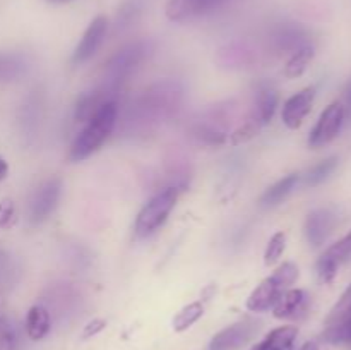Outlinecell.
I'll return each instance as SVG.
<instances>
[{"label":"cell","instance_id":"obj_33","mask_svg":"<svg viewBox=\"0 0 351 350\" xmlns=\"http://www.w3.org/2000/svg\"><path fill=\"white\" fill-rule=\"evenodd\" d=\"M48 2H53V3H62V2H71V0H48Z\"/></svg>","mask_w":351,"mask_h":350},{"label":"cell","instance_id":"obj_21","mask_svg":"<svg viewBox=\"0 0 351 350\" xmlns=\"http://www.w3.org/2000/svg\"><path fill=\"white\" fill-rule=\"evenodd\" d=\"M202 314H204V304L199 301L191 302V304L184 305V307L175 314L171 325H173L175 331L182 333L185 331V329L191 328V326H194L195 323L202 318Z\"/></svg>","mask_w":351,"mask_h":350},{"label":"cell","instance_id":"obj_3","mask_svg":"<svg viewBox=\"0 0 351 350\" xmlns=\"http://www.w3.org/2000/svg\"><path fill=\"white\" fill-rule=\"evenodd\" d=\"M147 50H149V47L146 43H132L117 51L105 64L106 91H112V89L119 88L120 82L125 81V78H129L134 69L144 60Z\"/></svg>","mask_w":351,"mask_h":350},{"label":"cell","instance_id":"obj_7","mask_svg":"<svg viewBox=\"0 0 351 350\" xmlns=\"http://www.w3.org/2000/svg\"><path fill=\"white\" fill-rule=\"evenodd\" d=\"M351 261V232L346 233L345 237L329 246L321 257L317 259L315 270H317L319 278L324 283H331L335 281L336 275H338L339 268Z\"/></svg>","mask_w":351,"mask_h":350},{"label":"cell","instance_id":"obj_29","mask_svg":"<svg viewBox=\"0 0 351 350\" xmlns=\"http://www.w3.org/2000/svg\"><path fill=\"white\" fill-rule=\"evenodd\" d=\"M105 328H106V321L103 318L91 319V321L84 326V329H82V335H81L82 340L93 338V336H96L98 333H101Z\"/></svg>","mask_w":351,"mask_h":350},{"label":"cell","instance_id":"obj_5","mask_svg":"<svg viewBox=\"0 0 351 350\" xmlns=\"http://www.w3.org/2000/svg\"><path fill=\"white\" fill-rule=\"evenodd\" d=\"M261 323L256 319H242L216 333L208 350H242L259 333Z\"/></svg>","mask_w":351,"mask_h":350},{"label":"cell","instance_id":"obj_26","mask_svg":"<svg viewBox=\"0 0 351 350\" xmlns=\"http://www.w3.org/2000/svg\"><path fill=\"white\" fill-rule=\"evenodd\" d=\"M322 338L329 343H351V318L339 325L328 326L322 333Z\"/></svg>","mask_w":351,"mask_h":350},{"label":"cell","instance_id":"obj_17","mask_svg":"<svg viewBox=\"0 0 351 350\" xmlns=\"http://www.w3.org/2000/svg\"><path fill=\"white\" fill-rule=\"evenodd\" d=\"M51 328L50 312L43 305H33L26 316V333L33 342L43 340Z\"/></svg>","mask_w":351,"mask_h":350},{"label":"cell","instance_id":"obj_30","mask_svg":"<svg viewBox=\"0 0 351 350\" xmlns=\"http://www.w3.org/2000/svg\"><path fill=\"white\" fill-rule=\"evenodd\" d=\"M343 108H345V119L351 120V81L348 82L345 89V102L341 103Z\"/></svg>","mask_w":351,"mask_h":350},{"label":"cell","instance_id":"obj_32","mask_svg":"<svg viewBox=\"0 0 351 350\" xmlns=\"http://www.w3.org/2000/svg\"><path fill=\"white\" fill-rule=\"evenodd\" d=\"M298 350H319V345L315 342H305Z\"/></svg>","mask_w":351,"mask_h":350},{"label":"cell","instance_id":"obj_18","mask_svg":"<svg viewBox=\"0 0 351 350\" xmlns=\"http://www.w3.org/2000/svg\"><path fill=\"white\" fill-rule=\"evenodd\" d=\"M298 182H300V174H290L287 177H283L281 180H278L276 184L271 185L266 192L261 198V205L269 208V206L280 205L283 199H287L288 196L293 192V189L297 187Z\"/></svg>","mask_w":351,"mask_h":350},{"label":"cell","instance_id":"obj_12","mask_svg":"<svg viewBox=\"0 0 351 350\" xmlns=\"http://www.w3.org/2000/svg\"><path fill=\"white\" fill-rule=\"evenodd\" d=\"M308 295L302 288H287L281 292L278 301L273 305V314L278 319L298 318L302 312L307 311Z\"/></svg>","mask_w":351,"mask_h":350},{"label":"cell","instance_id":"obj_23","mask_svg":"<svg viewBox=\"0 0 351 350\" xmlns=\"http://www.w3.org/2000/svg\"><path fill=\"white\" fill-rule=\"evenodd\" d=\"M351 318V285L343 292V295L339 297V301L336 302L335 307L331 309V312L326 318V328L328 326L339 325V323L346 321Z\"/></svg>","mask_w":351,"mask_h":350},{"label":"cell","instance_id":"obj_20","mask_svg":"<svg viewBox=\"0 0 351 350\" xmlns=\"http://www.w3.org/2000/svg\"><path fill=\"white\" fill-rule=\"evenodd\" d=\"M312 58H314V47H312V45H305V47L295 50L293 54H291L290 60L285 65V75H287L288 79L300 78V75L307 71Z\"/></svg>","mask_w":351,"mask_h":350},{"label":"cell","instance_id":"obj_24","mask_svg":"<svg viewBox=\"0 0 351 350\" xmlns=\"http://www.w3.org/2000/svg\"><path fill=\"white\" fill-rule=\"evenodd\" d=\"M261 127L263 126H261L259 120L254 119V117L250 115V119L247 120V122H243L239 129H235L230 134L228 143L232 144V146H239V144L247 143V141H250L252 137H256L257 134H259Z\"/></svg>","mask_w":351,"mask_h":350},{"label":"cell","instance_id":"obj_13","mask_svg":"<svg viewBox=\"0 0 351 350\" xmlns=\"http://www.w3.org/2000/svg\"><path fill=\"white\" fill-rule=\"evenodd\" d=\"M287 288L283 285L278 283L276 278L271 275L266 280L261 281V285H257L254 288L252 294L247 299V309L252 312H266L269 309H273L274 302L278 301L281 292H285Z\"/></svg>","mask_w":351,"mask_h":350},{"label":"cell","instance_id":"obj_31","mask_svg":"<svg viewBox=\"0 0 351 350\" xmlns=\"http://www.w3.org/2000/svg\"><path fill=\"white\" fill-rule=\"evenodd\" d=\"M7 174H9V163L5 161V158L0 156V182L7 177Z\"/></svg>","mask_w":351,"mask_h":350},{"label":"cell","instance_id":"obj_28","mask_svg":"<svg viewBox=\"0 0 351 350\" xmlns=\"http://www.w3.org/2000/svg\"><path fill=\"white\" fill-rule=\"evenodd\" d=\"M17 211L12 199H2L0 201V229H10L16 225Z\"/></svg>","mask_w":351,"mask_h":350},{"label":"cell","instance_id":"obj_9","mask_svg":"<svg viewBox=\"0 0 351 350\" xmlns=\"http://www.w3.org/2000/svg\"><path fill=\"white\" fill-rule=\"evenodd\" d=\"M314 100L315 88H312V86L300 89L293 96H290L285 103L283 112H281V119H283L285 126L291 130L298 129L304 124L305 117L311 113L312 106H314Z\"/></svg>","mask_w":351,"mask_h":350},{"label":"cell","instance_id":"obj_27","mask_svg":"<svg viewBox=\"0 0 351 350\" xmlns=\"http://www.w3.org/2000/svg\"><path fill=\"white\" fill-rule=\"evenodd\" d=\"M0 350H19L16 329L7 319L0 321Z\"/></svg>","mask_w":351,"mask_h":350},{"label":"cell","instance_id":"obj_1","mask_svg":"<svg viewBox=\"0 0 351 350\" xmlns=\"http://www.w3.org/2000/svg\"><path fill=\"white\" fill-rule=\"evenodd\" d=\"M117 115H119V106H117L115 100L103 103L101 108L86 122L84 129L74 139L71 151H69V158L72 161H82L96 153L112 136L117 126Z\"/></svg>","mask_w":351,"mask_h":350},{"label":"cell","instance_id":"obj_4","mask_svg":"<svg viewBox=\"0 0 351 350\" xmlns=\"http://www.w3.org/2000/svg\"><path fill=\"white\" fill-rule=\"evenodd\" d=\"M345 122V108H343L341 102H335L331 105H328L322 110L314 129L311 130L308 146L317 150V148H322L331 143V141H335L338 137V134L341 132Z\"/></svg>","mask_w":351,"mask_h":350},{"label":"cell","instance_id":"obj_19","mask_svg":"<svg viewBox=\"0 0 351 350\" xmlns=\"http://www.w3.org/2000/svg\"><path fill=\"white\" fill-rule=\"evenodd\" d=\"M27 58L21 54L0 51V82H9L19 79L27 71Z\"/></svg>","mask_w":351,"mask_h":350},{"label":"cell","instance_id":"obj_16","mask_svg":"<svg viewBox=\"0 0 351 350\" xmlns=\"http://www.w3.org/2000/svg\"><path fill=\"white\" fill-rule=\"evenodd\" d=\"M108 95L112 93H106V89H101V91H91V93H84L77 98L75 102V110H74V117L77 122L86 124L99 108H101L103 103L110 102Z\"/></svg>","mask_w":351,"mask_h":350},{"label":"cell","instance_id":"obj_2","mask_svg":"<svg viewBox=\"0 0 351 350\" xmlns=\"http://www.w3.org/2000/svg\"><path fill=\"white\" fill-rule=\"evenodd\" d=\"M178 201V187H167L156 192L139 211L134 225L137 239H146L165 225Z\"/></svg>","mask_w":351,"mask_h":350},{"label":"cell","instance_id":"obj_6","mask_svg":"<svg viewBox=\"0 0 351 350\" xmlns=\"http://www.w3.org/2000/svg\"><path fill=\"white\" fill-rule=\"evenodd\" d=\"M62 194V180L51 177L45 180L29 199V220L33 223H41L55 211Z\"/></svg>","mask_w":351,"mask_h":350},{"label":"cell","instance_id":"obj_8","mask_svg":"<svg viewBox=\"0 0 351 350\" xmlns=\"http://www.w3.org/2000/svg\"><path fill=\"white\" fill-rule=\"evenodd\" d=\"M106 31H108V21H106V17H95V19L89 23V26L86 27L81 41H79L74 54H72V64L79 65L88 62L89 58L98 51V48L101 47L103 40H105L106 36Z\"/></svg>","mask_w":351,"mask_h":350},{"label":"cell","instance_id":"obj_15","mask_svg":"<svg viewBox=\"0 0 351 350\" xmlns=\"http://www.w3.org/2000/svg\"><path fill=\"white\" fill-rule=\"evenodd\" d=\"M278 103H280V95L271 86H263L259 88L256 95V103H254V113L252 117L261 122V126H266L273 120L274 113H276Z\"/></svg>","mask_w":351,"mask_h":350},{"label":"cell","instance_id":"obj_10","mask_svg":"<svg viewBox=\"0 0 351 350\" xmlns=\"http://www.w3.org/2000/svg\"><path fill=\"white\" fill-rule=\"evenodd\" d=\"M225 0H168L165 14L173 23H185L218 9Z\"/></svg>","mask_w":351,"mask_h":350},{"label":"cell","instance_id":"obj_14","mask_svg":"<svg viewBox=\"0 0 351 350\" xmlns=\"http://www.w3.org/2000/svg\"><path fill=\"white\" fill-rule=\"evenodd\" d=\"M298 336V328L293 325L278 326L267 333L257 345L250 350H290Z\"/></svg>","mask_w":351,"mask_h":350},{"label":"cell","instance_id":"obj_22","mask_svg":"<svg viewBox=\"0 0 351 350\" xmlns=\"http://www.w3.org/2000/svg\"><path fill=\"white\" fill-rule=\"evenodd\" d=\"M338 167V156H329L326 160L319 161L315 167H312L311 170L305 174V185L308 187H315V185L322 184L332 172Z\"/></svg>","mask_w":351,"mask_h":350},{"label":"cell","instance_id":"obj_11","mask_svg":"<svg viewBox=\"0 0 351 350\" xmlns=\"http://www.w3.org/2000/svg\"><path fill=\"white\" fill-rule=\"evenodd\" d=\"M336 225V216L331 209L328 208H319L314 209L307 215L305 220V237H307V242L312 247H321L322 244L328 240V237L331 235L332 229Z\"/></svg>","mask_w":351,"mask_h":350},{"label":"cell","instance_id":"obj_25","mask_svg":"<svg viewBox=\"0 0 351 350\" xmlns=\"http://www.w3.org/2000/svg\"><path fill=\"white\" fill-rule=\"evenodd\" d=\"M285 247H287V233L285 232H276L269 239L266 247V253H264V263L267 266H273L280 261V257L283 256Z\"/></svg>","mask_w":351,"mask_h":350}]
</instances>
